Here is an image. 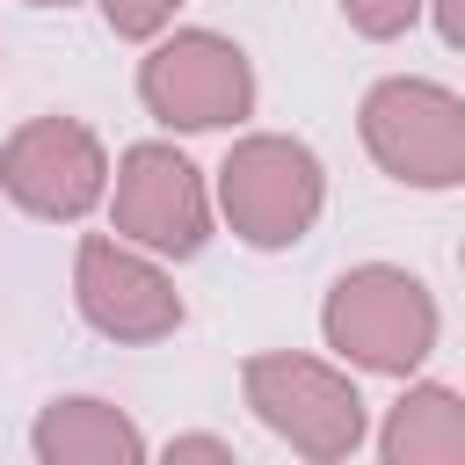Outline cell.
Wrapping results in <instances>:
<instances>
[{"label":"cell","instance_id":"cell-1","mask_svg":"<svg viewBox=\"0 0 465 465\" xmlns=\"http://www.w3.org/2000/svg\"><path fill=\"white\" fill-rule=\"evenodd\" d=\"M247 414L305 465H341L371 443V400L341 356L312 349H254L240 363Z\"/></svg>","mask_w":465,"mask_h":465},{"label":"cell","instance_id":"cell-16","mask_svg":"<svg viewBox=\"0 0 465 465\" xmlns=\"http://www.w3.org/2000/svg\"><path fill=\"white\" fill-rule=\"evenodd\" d=\"M458 276H465V240H458Z\"/></svg>","mask_w":465,"mask_h":465},{"label":"cell","instance_id":"cell-6","mask_svg":"<svg viewBox=\"0 0 465 465\" xmlns=\"http://www.w3.org/2000/svg\"><path fill=\"white\" fill-rule=\"evenodd\" d=\"M109 232L138 240L160 262H196L218 232V203H211V174L174 145V138H138L116 153L109 167V196H102Z\"/></svg>","mask_w":465,"mask_h":465},{"label":"cell","instance_id":"cell-12","mask_svg":"<svg viewBox=\"0 0 465 465\" xmlns=\"http://www.w3.org/2000/svg\"><path fill=\"white\" fill-rule=\"evenodd\" d=\"M94 7H102L109 36H124V44H153V36L174 22L182 0H94Z\"/></svg>","mask_w":465,"mask_h":465},{"label":"cell","instance_id":"cell-15","mask_svg":"<svg viewBox=\"0 0 465 465\" xmlns=\"http://www.w3.org/2000/svg\"><path fill=\"white\" fill-rule=\"evenodd\" d=\"M22 7H80V0H22Z\"/></svg>","mask_w":465,"mask_h":465},{"label":"cell","instance_id":"cell-4","mask_svg":"<svg viewBox=\"0 0 465 465\" xmlns=\"http://www.w3.org/2000/svg\"><path fill=\"white\" fill-rule=\"evenodd\" d=\"M138 109L167 131V138H196V131H240L262 102L254 58L247 44H232L225 29H182L167 22L153 44H138Z\"/></svg>","mask_w":465,"mask_h":465},{"label":"cell","instance_id":"cell-10","mask_svg":"<svg viewBox=\"0 0 465 465\" xmlns=\"http://www.w3.org/2000/svg\"><path fill=\"white\" fill-rule=\"evenodd\" d=\"M371 450L385 465H465V385L400 378V400L378 414Z\"/></svg>","mask_w":465,"mask_h":465},{"label":"cell","instance_id":"cell-9","mask_svg":"<svg viewBox=\"0 0 465 465\" xmlns=\"http://www.w3.org/2000/svg\"><path fill=\"white\" fill-rule=\"evenodd\" d=\"M29 458L36 465H145L153 436L131 421V407L102 392H58L29 421Z\"/></svg>","mask_w":465,"mask_h":465},{"label":"cell","instance_id":"cell-11","mask_svg":"<svg viewBox=\"0 0 465 465\" xmlns=\"http://www.w3.org/2000/svg\"><path fill=\"white\" fill-rule=\"evenodd\" d=\"M429 0H341V22L363 36V44H400L414 22H421Z\"/></svg>","mask_w":465,"mask_h":465},{"label":"cell","instance_id":"cell-8","mask_svg":"<svg viewBox=\"0 0 465 465\" xmlns=\"http://www.w3.org/2000/svg\"><path fill=\"white\" fill-rule=\"evenodd\" d=\"M73 312L102 334V341H124V349H153L167 334H182L189 305L174 291V262L145 254L138 240L124 232H80L73 247Z\"/></svg>","mask_w":465,"mask_h":465},{"label":"cell","instance_id":"cell-13","mask_svg":"<svg viewBox=\"0 0 465 465\" xmlns=\"http://www.w3.org/2000/svg\"><path fill=\"white\" fill-rule=\"evenodd\" d=\"M160 458H167V465H189V458H203V465H240L232 436H218V429H189V436H167V443H160Z\"/></svg>","mask_w":465,"mask_h":465},{"label":"cell","instance_id":"cell-7","mask_svg":"<svg viewBox=\"0 0 465 465\" xmlns=\"http://www.w3.org/2000/svg\"><path fill=\"white\" fill-rule=\"evenodd\" d=\"M109 145L80 116H29L0 138V196L36 225H87L109 196Z\"/></svg>","mask_w":465,"mask_h":465},{"label":"cell","instance_id":"cell-2","mask_svg":"<svg viewBox=\"0 0 465 465\" xmlns=\"http://www.w3.org/2000/svg\"><path fill=\"white\" fill-rule=\"evenodd\" d=\"M218 225L254 254H291L327 218V160L298 131H240L211 167Z\"/></svg>","mask_w":465,"mask_h":465},{"label":"cell","instance_id":"cell-5","mask_svg":"<svg viewBox=\"0 0 465 465\" xmlns=\"http://www.w3.org/2000/svg\"><path fill=\"white\" fill-rule=\"evenodd\" d=\"M356 138L363 160L421 196L465 189V94L429 80V73H385L356 102Z\"/></svg>","mask_w":465,"mask_h":465},{"label":"cell","instance_id":"cell-14","mask_svg":"<svg viewBox=\"0 0 465 465\" xmlns=\"http://www.w3.org/2000/svg\"><path fill=\"white\" fill-rule=\"evenodd\" d=\"M421 22H429L450 51H465V0H429V7H421Z\"/></svg>","mask_w":465,"mask_h":465},{"label":"cell","instance_id":"cell-3","mask_svg":"<svg viewBox=\"0 0 465 465\" xmlns=\"http://www.w3.org/2000/svg\"><path fill=\"white\" fill-rule=\"evenodd\" d=\"M320 341L356 378H414L443 341V305L400 262H349L320 298Z\"/></svg>","mask_w":465,"mask_h":465}]
</instances>
